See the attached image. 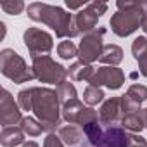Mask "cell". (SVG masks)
I'll return each instance as SVG.
<instances>
[{"label":"cell","instance_id":"19","mask_svg":"<svg viewBox=\"0 0 147 147\" xmlns=\"http://www.w3.org/2000/svg\"><path fill=\"white\" fill-rule=\"evenodd\" d=\"M99 61L104 66H118L123 61V49L118 47V45H114V43L104 45V50H102Z\"/></svg>","mask_w":147,"mask_h":147},{"label":"cell","instance_id":"24","mask_svg":"<svg viewBox=\"0 0 147 147\" xmlns=\"http://www.w3.org/2000/svg\"><path fill=\"white\" fill-rule=\"evenodd\" d=\"M0 7H2V11L5 14H11V16H18V14H21L26 9L23 0H7V2L0 4Z\"/></svg>","mask_w":147,"mask_h":147},{"label":"cell","instance_id":"2","mask_svg":"<svg viewBox=\"0 0 147 147\" xmlns=\"http://www.w3.org/2000/svg\"><path fill=\"white\" fill-rule=\"evenodd\" d=\"M61 100L55 90L47 87H31V111L43 125L45 131L61 128Z\"/></svg>","mask_w":147,"mask_h":147},{"label":"cell","instance_id":"35","mask_svg":"<svg viewBox=\"0 0 147 147\" xmlns=\"http://www.w3.org/2000/svg\"><path fill=\"white\" fill-rule=\"evenodd\" d=\"M142 30H144V33H145V35H147V19H145V21H144V24H142Z\"/></svg>","mask_w":147,"mask_h":147},{"label":"cell","instance_id":"22","mask_svg":"<svg viewBox=\"0 0 147 147\" xmlns=\"http://www.w3.org/2000/svg\"><path fill=\"white\" fill-rule=\"evenodd\" d=\"M104 92L99 88V87H94V85H88L85 90H83V102L88 104V107L92 106H97L104 100Z\"/></svg>","mask_w":147,"mask_h":147},{"label":"cell","instance_id":"32","mask_svg":"<svg viewBox=\"0 0 147 147\" xmlns=\"http://www.w3.org/2000/svg\"><path fill=\"white\" fill-rule=\"evenodd\" d=\"M19 147H38V144H36V142H26V144H23V145H19Z\"/></svg>","mask_w":147,"mask_h":147},{"label":"cell","instance_id":"8","mask_svg":"<svg viewBox=\"0 0 147 147\" xmlns=\"http://www.w3.org/2000/svg\"><path fill=\"white\" fill-rule=\"evenodd\" d=\"M23 40H24V45H26L31 57L47 55L54 49L52 35L47 33L45 30H40V28H28L23 35Z\"/></svg>","mask_w":147,"mask_h":147},{"label":"cell","instance_id":"33","mask_svg":"<svg viewBox=\"0 0 147 147\" xmlns=\"http://www.w3.org/2000/svg\"><path fill=\"white\" fill-rule=\"evenodd\" d=\"M0 28H2V36L0 38H4L5 36V23H0Z\"/></svg>","mask_w":147,"mask_h":147},{"label":"cell","instance_id":"6","mask_svg":"<svg viewBox=\"0 0 147 147\" xmlns=\"http://www.w3.org/2000/svg\"><path fill=\"white\" fill-rule=\"evenodd\" d=\"M104 35H106V28H97L92 33L83 35L78 45V57L82 62L92 64L94 61L100 57L104 50Z\"/></svg>","mask_w":147,"mask_h":147},{"label":"cell","instance_id":"5","mask_svg":"<svg viewBox=\"0 0 147 147\" xmlns=\"http://www.w3.org/2000/svg\"><path fill=\"white\" fill-rule=\"evenodd\" d=\"M33 59V73L35 80L42 83H50V85H61L67 78V69L55 62L50 55H38L31 57Z\"/></svg>","mask_w":147,"mask_h":147},{"label":"cell","instance_id":"4","mask_svg":"<svg viewBox=\"0 0 147 147\" xmlns=\"http://www.w3.org/2000/svg\"><path fill=\"white\" fill-rule=\"evenodd\" d=\"M0 73L14 83H28L35 80L33 67H30L26 61L12 49H4L0 52Z\"/></svg>","mask_w":147,"mask_h":147},{"label":"cell","instance_id":"28","mask_svg":"<svg viewBox=\"0 0 147 147\" xmlns=\"http://www.w3.org/2000/svg\"><path fill=\"white\" fill-rule=\"evenodd\" d=\"M43 147H64V142L55 133H49L43 140Z\"/></svg>","mask_w":147,"mask_h":147},{"label":"cell","instance_id":"10","mask_svg":"<svg viewBox=\"0 0 147 147\" xmlns=\"http://www.w3.org/2000/svg\"><path fill=\"white\" fill-rule=\"evenodd\" d=\"M23 121L21 107L14 100L9 90H2V97H0V125L2 128L7 126H19Z\"/></svg>","mask_w":147,"mask_h":147},{"label":"cell","instance_id":"7","mask_svg":"<svg viewBox=\"0 0 147 147\" xmlns=\"http://www.w3.org/2000/svg\"><path fill=\"white\" fill-rule=\"evenodd\" d=\"M106 11H107L106 2H90L82 11H78V14H75V24L78 33L87 35L97 30V21L102 14H106Z\"/></svg>","mask_w":147,"mask_h":147},{"label":"cell","instance_id":"13","mask_svg":"<svg viewBox=\"0 0 147 147\" xmlns=\"http://www.w3.org/2000/svg\"><path fill=\"white\" fill-rule=\"evenodd\" d=\"M99 147H130V131L121 126H107Z\"/></svg>","mask_w":147,"mask_h":147},{"label":"cell","instance_id":"3","mask_svg":"<svg viewBox=\"0 0 147 147\" xmlns=\"http://www.w3.org/2000/svg\"><path fill=\"white\" fill-rule=\"evenodd\" d=\"M118 12L111 16L109 26L118 36H130L138 28H142L147 19V2H130V0H118Z\"/></svg>","mask_w":147,"mask_h":147},{"label":"cell","instance_id":"16","mask_svg":"<svg viewBox=\"0 0 147 147\" xmlns=\"http://www.w3.org/2000/svg\"><path fill=\"white\" fill-rule=\"evenodd\" d=\"M24 131L21 126H7L2 128L0 133V144L4 147H19L24 144Z\"/></svg>","mask_w":147,"mask_h":147},{"label":"cell","instance_id":"12","mask_svg":"<svg viewBox=\"0 0 147 147\" xmlns=\"http://www.w3.org/2000/svg\"><path fill=\"white\" fill-rule=\"evenodd\" d=\"M121 118H123L121 97H109L107 100L102 102V106L99 109V121H100V125L116 126V125H119Z\"/></svg>","mask_w":147,"mask_h":147},{"label":"cell","instance_id":"1","mask_svg":"<svg viewBox=\"0 0 147 147\" xmlns=\"http://www.w3.org/2000/svg\"><path fill=\"white\" fill-rule=\"evenodd\" d=\"M26 14L31 21L47 24L55 31L59 38H75L78 36V30L75 24V16L66 12L59 5H50L43 2H33L26 7Z\"/></svg>","mask_w":147,"mask_h":147},{"label":"cell","instance_id":"11","mask_svg":"<svg viewBox=\"0 0 147 147\" xmlns=\"http://www.w3.org/2000/svg\"><path fill=\"white\" fill-rule=\"evenodd\" d=\"M145 100H147V87H144L140 83L130 85V88L126 90V94L121 95V111H123V114L142 111L140 106Z\"/></svg>","mask_w":147,"mask_h":147},{"label":"cell","instance_id":"20","mask_svg":"<svg viewBox=\"0 0 147 147\" xmlns=\"http://www.w3.org/2000/svg\"><path fill=\"white\" fill-rule=\"evenodd\" d=\"M55 92H57V95H59L61 106H62V104H66V102H69V100H73V99H78V92H76L75 85L69 83L67 80H66V82H62L61 85H57Z\"/></svg>","mask_w":147,"mask_h":147},{"label":"cell","instance_id":"25","mask_svg":"<svg viewBox=\"0 0 147 147\" xmlns=\"http://www.w3.org/2000/svg\"><path fill=\"white\" fill-rule=\"evenodd\" d=\"M131 54L135 57V61H138L140 57H144L147 54V36H137L131 43Z\"/></svg>","mask_w":147,"mask_h":147},{"label":"cell","instance_id":"26","mask_svg":"<svg viewBox=\"0 0 147 147\" xmlns=\"http://www.w3.org/2000/svg\"><path fill=\"white\" fill-rule=\"evenodd\" d=\"M18 104L23 111H31V87L23 88L18 94Z\"/></svg>","mask_w":147,"mask_h":147},{"label":"cell","instance_id":"9","mask_svg":"<svg viewBox=\"0 0 147 147\" xmlns=\"http://www.w3.org/2000/svg\"><path fill=\"white\" fill-rule=\"evenodd\" d=\"M123 83H125V73L118 66L97 67L95 73L92 75V78L88 80V85H94V87H99V88H100V85H104L109 90H118V88L123 87Z\"/></svg>","mask_w":147,"mask_h":147},{"label":"cell","instance_id":"23","mask_svg":"<svg viewBox=\"0 0 147 147\" xmlns=\"http://www.w3.org/2000/svg\"><path fill=\"white\" fill-rule=\"evenodd\" d=\"M57 55L61 59H64V61L75 59V57H78V47L69 40H64V42H61L57 45Z\"/></svg>","mask_w":147,"mask_h":147},{"label":"cell","instance_id":"31","mask_svg":"<svg viewBox=\"0 0 147 147\" xmlns=\"http://www.w3.org/2000/svg\"><path fill=\"white\" fill-rule=\"evenodd\" d=\"M142 119H144V125H145V128H147V107L142 109Z\"/></svg>","mask_w":147,"mask_h":147},{"label":"cell","instance_id":"30","mask_svg":"<svg viewBox=\"0 0 147 147\" xmlns=\"http://www.w3.org/2000/svg\"><path fill=\"white\" fill-rule=\"evenodd\" d=\"M137 62H138V69H140V75L147 78V54H145L144 57H140V59H138Z\"/></svg>","mask_w":147,"mask_h":147},{"label":"cell","instance_id":"14","mask_svg":"<svg viewBox=\"0 0 147 147\" xmlns=\"http://www.w3.org/2000/svg\"><path fill=\"white\" fill-rule=\"evenodd\" d=\"M57 135L59 138L64 142V145H69V147H75V145H80L83 142V130L76 125H64L57 130Z\"/></svg>","mask_w":147,"mask_h":147},{"label":"cell","instance_id":"29","mask_svg":"<svg viewBox=\"0 0 147 147\" xmlns=\"http://www.w3.org/2000/svg\"><path fill=\"white\" fill-rule=\"evenodd\" d=\"M130 147H147V142L138 133H130Z\"/></svg>","mask_w":147,"mask_h":147},{"label":"cell","instance_id":"15","mask_svg":"<svg viewBox=\"0 0 147 147\" xmlns=\"http://www.w3.org/2000/svg\"><path fill=\"white\" fill-rule=\"evenodd\" d=\"M83 109H85V106H83V102H82L80 99H73V100L62 104V107H61V116H62V119H64L67 125H78V119H80Z\"/></svg>","mask_w":147,"mask_h":147},{"label":"cell","instance_id":"21","mask_svg":"<svg viewBox=\"0 0 147 147\" xmlns=\"http://www.w3.org/2000/svg\"><path fill=\"white\" fill-rule=\"evenodd\" d=\"M19 126L23 128V131H24L28 137H38L42 131H45V130H43V125H42L36 118H31V116L23 118V121H21Z\"/></svg>","mask_w":147,"mask_h":147},{"label":"cell","instance_id":"17","mask_svg":"<svg viewBox=\"0 0 147 147\" xmlns=\"http://www.w3.org/2000/svg\"><path fill=\"white\" fill-rule=\"evenodd\" d=\"M95 73V67L92 64H87V62H75V64H71L69 69H67V76L73 80V82H88L92 78V75Z\"/></svg>","mask_w":147,"mask_h":147},{"label":"cell","instance_id":"18","mask_svg":"<svg viewBox=\"0 0 147 147\" xmlns=\"http://www.w3.org/2000/svg\"><path fill=\"white\" fill-rule=\"evenodd\" d=\"M119 126L125 128V130L130 131V133H140V131L145 128L144 119H142V111L123 114V118H121V121H119Z\"/></svg>","mask_w":147,"mask_h":147},{"label":"cell","instance_id":"34","mask_svg":"<svg viewBox=\"0 0 147 147\" xmlns=\"http://www.w3.org/2000/svg\"><path fill=\"white\" fill-rule=\"evenodd\" d=\"M78 147H92V145H90V144H88V142H87V140H83V144H80V145H78Z\"/></svg>","mask_w":147,"mask_h":147},{"label":"cell","instance_id":"27","mask_svg":"<svg viewBox=\"0 0 147 147\" xmlns=\"http://www.w3.org/2000/svg\"><path fill=\"white\" fill-rule=\"evenodd\" d=\"M94 121H99L97 111H95L94 107H87V106H85V109H83V113H82V116H80V119H78V125H80V128H83L85 125H88V123H94Z\"/></svg>","mask_w":147,"mask_h":147}]
</instances>
